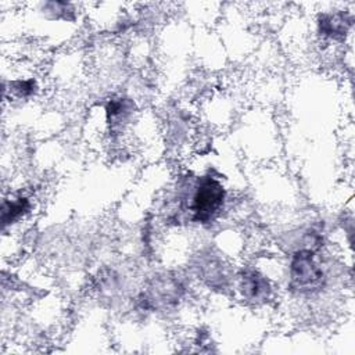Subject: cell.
Returning <instances> with one entry per match:
<instances>
[{
	"mask_svg": "<svg viewBox=\"0 0 355 355\" xmlns=\"http://www.w3.org/2000/svg\"><path fill=\"white\" fill-rule=\"evenodd\" d=\"M37 89V85L33 79H18L10 82V90L14 92L18 97H29Z\"/></svg>",
	"mask_w": 355,
	"mask_h": 355,
	"instance_id": "cell-6",
	"label": "cell"
},
{
	"mask_svg": "<svg viewBox=\"0 0 355 355\" xmlns=\"http://www.w3.org/2000/svg\"><path fill=\"white\" fill-rule=\"evenodd\" d=\"M351 25V18L344 12L322 14L318 21L319 33L326 39L340 40L345 36Z\"/></svg>",
	"mask_w": 355,
	"mask_h": 355,
	"instance_id": "cell-4",
	"label": "cell"
},
{
	"mask_svg": "<svg viewBox=\"0 0 355 355\" xmlns=\"http://www.w3.org/2000/svg\"><path fill=\"white\" fill-rule=\"evenodd\" d=\"M240 288L243 297L252 302H265L272 293L268 279L257 270H245L240 277Z\"/></svg>",
	"mask_w": 355,
	"mask_h": 355,
	"instance_id": "cell-3",
	"label": "cell"
},
{
	"mask_svg": "<svg viewBox=\"0 0 355 355\" xmlns=\"http://www.w3.org/2000/svg\"><path fill=\"white\" fill-rule=\"evenodd\" d=\"M32 211V202L28 196H14L4 198L1 204V223L6 229L21 222Z\"/></svg>",
	"mask_w": 355,
	"mask_h": 355,
	"instance_id": "cell-5",
	"label": "cell"
},
{
	"mask_svg": "<svg viewBox=\"0 0 355 355\" xmlns=\"http://www.w3.org/2000/svg\"><path fill=\"white\" fill-rule=\"evenodd\" d=\"M225 201L226 190L218 179L212 176L197 178L189 202L191 219L197 223L212 222L222 211Z\"/></svg>",
	"mask_w": 355,
	"mask_h": 355,
	"instance_id": "cell-1",
	"label": "cell"
},
{
	"mask_svg": "<svg viewBox=\"0 0 355 355\" xmlns=\"http://www.w3.org/2000/svg\"><path fill=\"white\" fill-rule=\"evenodd\" d=\"M288 287L300 294H312L324 284V272L311 248L297 250L288 263Z\"/></svg>",
	"mask_w": 355,
	"mask_h": 355,
	"instance_id": "cell-2",
	"label": "cell"
}]
</instances>
